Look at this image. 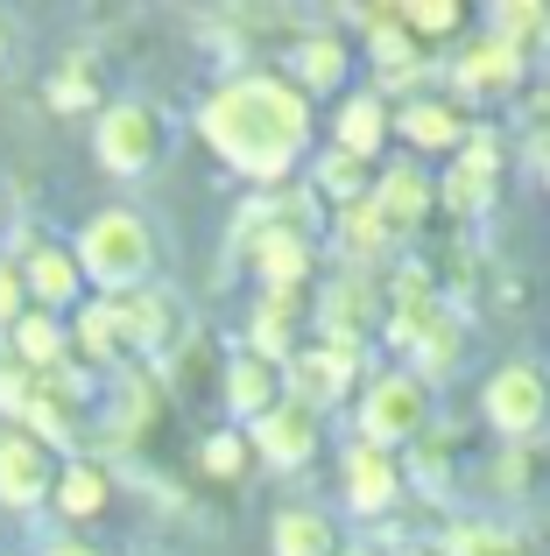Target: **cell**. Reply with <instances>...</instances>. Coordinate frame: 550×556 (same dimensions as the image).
Returning <instances> with one entry per match:
<instances>
[{
  "label": "cell",
  "mask_w": 550,
  "mask_h": 556,
  "mask_svg": "<svg viewBox=\"0 0 550 556\" xmlns=\"http://www.w3.org/2000/svg\"><path fill=\"white\" fill-rule=\"evenodd\" d=\"M466 353H473V317H459L452 303H445V317L410 345V353H402V367L424 380V388H438V380H452L459 367H466Z\"/></svg>",
  "instance_id": "27"
},
{
  "label": "cell",
  "mask_w": 550,
  "mask_h": 556,
  "mask_svg": "<svg viewBox=\"0 0 550 556\" xmlns=\"http://www.w3.org/2000/svg\"><path fill=\"white\" fill-rule=\"evenodd\" d=\"M71 359L85 374H135V345H127V317H121V296H85L71 311Z\"/></svg>",
  "instance_id": "18"
},
{
  "label": "cell",
  "mask_w": 550,
  "mask_h": 556,
  "mask_svg": "<svg viewBox=\"0 0 550 556\" xmlns=\"http://www.w3.org/2000/svg\"><path fill=\"white\" fill-rule=\"evenodd\" d=\"M198 141L254 190H283L317 155V99H303L297 78H283L268 64L226 71L198 99Z\"/></svg>",
  "instance_id": "1"
},
{
  "label": "cell",
  "mask_w": 550,
  "mask_h": 556,
  "mask_svg": "<svg viewBox=\"0 0 550 556\" xmlns=\"http://www.w3.org/2000/svg\"><path fill=\"white\" fill-rule=\"evenodd\" d=\"M501 169H509L501 127L495 121H473L466 149H459L452 163H445V177H438V212L459 218V226H480V218L501 204Z\"/></svg>",
  "instance_id": "5"
},
{
  "label": "cell",
  "mask_w": 550,
  "mask_h": 556,
  "mask_svg": "<svg viewBox=\"0 0 550 556\" xmlns=\"http://www.w3.org/2000/svg\"><path fill=\"white\" fill-rule=\"evenodd\" d=\"M283 367L262 353H248V345H234L226 353V367H220V402H226V416H234V430H248V422H262L275 402H283Z\"/></svg>",
  "instance_id": "22"
},
{
  "label": "cell",
  "mask_w": 550,
  "mask_h": 556,
  "mask_svg": "<svg viewBox=\"0 0 550 556\" xmlns=\"http://www.w3.org/2000/svg\"><path fill=\"white\" fill-rule=\"evenodd\" d=\"M198 472L205 479H220V486H240V479L254 472V444H248V430H205L198 437Z\"/></svg>",
  "instance_id": "32"
},
{
  "label": "cell",
  "mask_w": 550,
  "mask_h": 556,
  "mask_svg": "<svg viewBox=\"0 0 550 556\" xmlns=\"http://www.w3.org/2000/svg\"><path fill=\"white\" fill-rule=\"evenodd\" d=\"M283 388H289V402L317 408V416L332 422V408L360 402V388H367V353H353V345H325V339H311V345H303V353L283 367Z\"/></svg>",
  "instance_id": "10"
},
{
  "label": "cell",
  "mask_w": 550,
  "mask_h": 556,
  "mask_svg": "<svg viewBox=\"0 0 550 556\" xmlns=\"http://www.w3.org/2000/svg\"><path fill=\"white\" fill-rule=\"evenodd\" d=\"M22 282H28V303L50 317H71L85 296H92V282H85L78 254H71V240H36L22 254Z\"/></svg>",
  "instance_id": "20"
},
{
  "label": "cell",
  "mask_w": 550,
  "mask_h": 556,
  "mask_svg": "<svg viewBox=\"0 0 550 556\" xmlns=\"http://www.w3.org/2000/svg\"><path fill=\"white\" fill-rule=\"evenodd\" d=\"M537 177H543V190H550V149H537Z\"/></svg>",
  "instance_id": "41"
},
{
  "label": "cell",
  "mask_w": 550,
  "mask_h": 556,
  "mask_svg": "<svg viewBox=\"0 0 550 556\" xmlns=\"http://www.w3.org/2000/svg\"><path fill=\"white\" fill-rule=\"evenodd\" d=\"M0 240H8V198H0Z\"/></svg>",
  "instance_id": "43"
},
{
  "label": "cell",
  "mask_w": 550,
  "mask_h": 556,
  "mask_svg": "<svg viewBox=\"0 0 550 556\" xmlns=\"http://www.w3.org/2000/svg\"><path fill=\"white\" fill-rule=\"evenodd\" d=\"M8 345L28 359L36 374H57V367H71V317H50V311H28L22 325L8 331Z\"/></svg>",
  "instance_id": "31"
},
{
  "label": "cell",
  "mask_w": 550,
  "mask_h": 556,
  "mask_svg": "<svg viewBox=\"0 0 550 556\" xmlns=\"http://www.w3.org/2000/svg\"><path fill=\"white\" fill-rule=\"evenodd\" d=\"M248 353L275 359V367H289V359L311 345V289H262L248 311Z\"/></svg>",
  "instance_id": "19"
},
{
  "label": "cell",
  "mask_w": 550,
  "mask_h": 556,
  "mask_svg": "<svg viewBox=\"0 0 550 556\" xmlns=\"http://www.w3.org/2000/svg\"><path fill=\"white\" fill-rule=\"evenodd\" d=\"M459 458H466V437L452 422H430L410 451H402V479H410V501L445 507L459 493Z\"/></svg>",
  "instance_id": "21"
},
{
  "label": "cell",
  "mask_w": 550,
  "mask_h": 556,
  "mask_svg": "<svg viewBox=\"0 0 550 556\" xmlns=\"http://www.w3.org/2000/svg\"><path fill=\"white\" fill-rule=\"evenodd\" d=\"M438 422V388H424L410 367H388V374H367V388H360V402H353V430H360V444H374V451H410L416 437Z\"/></svg>",
  "instance_id": "3"
},
{
  "label": "cell",
  "mask_w": 550,
  "mask_h": 556,
  "mask_svg": "<svg viewBox=\"0 0 550 556\" xmlns=\"http://www.w3.org/2000/svg\"><path fill=\"white\" fill-rule=\"evenodd\" d=\"M346 535L325 507H275L268 515V556H339Z\"/></svg>",
  "instance_id": "29"
},
{
  "label": "cell",
  "mask_w": 550,
  "mask_h": 556,
  "mask_svg": "<svg viewBox=\"0 0 550 556\" xmlns=\"http://www.w3.org/2000/svg\"><path fill=\"white\" fill-rule=\"evenodd\" d=\"M170 135H177V127H170V113L155 106V99H141V92L107 99V113L92 121V163L107 169V177L135 184L170 155Z\"/></svg>",
  "instance_id": "4"
},
{
  "label": "cell",
  "mask_w": 550,
  "mask_h": 556,
  "mask_svg": "<svg viewBox=\"0 0 550 556\" xmlns=\"http://www.w3.org/2000/svg\"><path fill=\"white\" fill-rule=\"evenodd\" d=\"M543 444H501V458L487 465V486H495V501H529L543 479Z\"/></svg>",
  "instance_id": "33"
},
{
  "label": "cell",
  "mask_w": 550,
  "mask_h": 556,
  "mask_svg": "<svg viewBox=\"0 0 550 556\" xmlns=\"http://www.w3.org/2000/svg\"><path fill=\"white\" fill-rule=\"evenodd\" d=\"M445 556H543V543L509 515H452L438 529Z\"/></svg>",
  "instance_id": "25"
},
{
  "label": "cell",
  "mask_w": 550,
  "mask_h": 556,
  "mask_svg": "<svg viewBox=\"0 0 550 556\" xmlns=\"http://www.w3.org/2000/svg\"><path fill=\"white\" fill-rule=\"evenodd\" d=\"M487 36L529 56V50H537V42L550 36V8H537V0H509V8H487Z\"/></svg>",
  "instance_id": "35"
},
{
  "label": "cell",
  "mask_w": 550,
  "mask_h": 556,
  "mask_svg": "<svg viewBox=\"0 0 550 556\" xmlns=\"http://www.w3.org/2000/svg\"><path fill=\"white\" fill-rule=\"evenodd\" d=\"M71 254H78L92 296H135V289L163 282V240H155V226L141 212H127V204H107V212L85 218V226L71 232Z\"/></svg>",
  "instance_id": "2"
},
{
  "label": "cell",
  "mask_w": 550,
  "mask_h": 556,
  "mask_svg": "<svg viewBox=\"0 0 550 556\" xmlns=\"http://www.w3.org/2000/svg\"><path fill=\"white\" fill-rule=\"evenodd\" d=\"M353 71H360L353 42L332 36V28H317V36H297V50H289L283 78H297L303 99H332V92H353Z\"/></svg>",
  "instance_id": "23"
},
{
  "label": "cell",
  "mask_w": 550,
  "mask_h": 556,
  "mask_svg": "<svg viewBox=\"0 0 550 556\" xmlns=\"http://www.w3.org/2000/svg\"><path fill=\"white\" fill-rule=\"evenodd\" d=\"M50 106L57 113H107V56L99 50H71L64 64L50 71Z\"/></svg>",
  "instance_id": "30"
},
{
  "label": "cell",
  "mask_w": 550,
  "mask_h": 556,
  "mask_svg": "<svg viewBox=\"0 0 550 556\" xmlns=\"http://www.w3.org/2000/svg\"><path fill=\"white\" fill-rule=\"evenodd\" d=\"M28 311H36V303H28V282H22V261H8V254H0V339H8V331L22 325Z\"/></svg>",
  "instance_id": "37"
},
{
  "label": "cell",
  "mask_w": 550,
  "mask_h": 556,
  "mask_svg": "<svg viewBox=\"0 0 550 556\" xmlns=\"http://www.w3.org/2000/svg\"><path fill=\"white\" fill-rule=\"evenodd\" d=\"M339 501L346 515H360L374 529V521H396L402 507H410V479H402V458L396 451H374V444H346L339 451Z\"/></svg>",
  "instance_id": "11"
},
{
  "label": "cell",
  "mask_w": 550,
  "mask_h": 556,
  "mask_svg": "<svg viewBox=\"0 0 550 556\" xmlns=\"http://www.w3.org/2000/svg\"><path fill=\"white\" fill-rule=\"evenodd\" d=\"M0 64H8V14H0Z\"/></svg>",
  "instance_id": "42"
},
{
  "label": "cell",
  "mask_w": 550,
  "mask_h": 556,
  "mask_svg": "<svg viewBox=\"0 0 550 556\" xmlns=\"http://www.w3.org/2000/svg\"><path fill=\"white\" fill-rule=\"evenodd\" d=\"M374 177H382V163H360V155H346V149H317L311 163H303V184L317 190L325 212H353V204H367Z\"/></svg>",
  "instance_id": "26"
},
{
  "label": "cell",
  "mask_w": 550,
  "mask_h": 556,
  "mask_svg": "<svg viewBox=\"0 0 550 556\" xmlns=\"http://www.w3.org/2000/svg\"><path fill=\"white\" fill-rule=\"evenodd\" d=\"M374 218H382V232L396 247H410L416 232L438 218V177H430V163H382V177H374Z\"/></svg>",
  "instance_id": "14"
},
{
  "label": "cell",
  "mask_w": 550,
  "mask_h": 556,
  "mask_svg": "<svg viewBox=\"0 0 550 556\" xmlns=\"http://www.w3.org/2000/svg\"><path fill=\"white\" fill-rule=\"evenodd\" d=\"M402 28H410L416 42H466V0H402Z\"/></svg>",
  "instance_id": "34"
},
{
  "label": "cell",
  "mask_w": 550,
  "mask_h": 556,
  "mask_svg": "<svg viewBox=\"0 0 550 556\" xmlns=\"http://www.w3.org/2000/svg\"><path fill=\"white\" fill-rule=\"evenodd\" d=\"M50 507H57L64 521H99V515L113 507V465H99L92 451H85V458H64V465H57Z\"/></svg>",
  "instance_id": "28"
},
{
  "label": "cell",
  "mask_w": 550,
  "mask_h": 556,
  "mask_svg": "<svg viewBox=\"0 0 550 556\" xmlns=\"http://www.w3.org/2000/svg\"><path fill=\"white\" fill-rule=\"evenodd\" d=\"M438 317H445L438 268H430V261H396V268L382 275V345L410 353Z\"/></svg>",
  "instance_id": "12"
},
{
  "label": "cell",
  "mask_w": 550,
  "mask_h": 556,
  "mask_svg": "<svg viewBox=\"0 0 550 556\" xmlns=\"http://www.w3.org/2000/svg\"><path fill=\"white\" fill-rule=\"evenodd\" d=\"M42 556H99V549H92V543H71V535H57V543L42 549Z\"/></svg>",
  "instance_id": "38"
},
{
  "label": "cell",
  "mask_w": 550,
  "mask_h": 556,
  "mask_svg": "<svg viewBox=\"0 0 550 556\" xmlns=\"http://www.w3.org/2000/svg\"><path fill=\"white\" fill-rule=\"evenodd\" d=\"M515 92H529V56L523 50H509L495 36H466L452 50V99L466 113L495 106V99H515Z\"/></svg>",
  "instance_id": "13"
},
{
  "label": "cell",
  "mask_w": 550,
  "mask_h": 556,
  "mask_svg": "<svg viewBox=\"0 0 550 556\" xmlns=\"http://www.w3.org/2000/svg\"><path fill=\"white\" fill-rule=\"evenodd\" d=\"M248 444H254V465H268V472H311L317 451H325V416L283 394L262 422H248Z\"/></svg>",
  "instance_id": "15"
},
{
  "label": "cell",
  "mask_w": 550,
  "mask_h": 556,
  "mask_svg": "<svg viewBox=\"0 0 550 556\" xmlns=\"http://www.w3.org/2000/svg\"><path fill=\"white\" fill-rule=\"evenodd\" d=\"M396 556H445L438 543H410V549H396Z\"/></svg>",
  "instance_id": "39"
},
{
  "label": "cell",
  "mask_w": 550,
  "mask_h": 556,
  "mask_svg": "<svg viewBox=\"0 0 550 556\" xmlns=\"http://www.w3.org/2000/svg\"><path fill=\"white\" fill-rule=\"evenodd\" d=\"M353 22L367 28V71H374V92H388L402 106V99H416L430 78H438V56L424 50V42L402 28V8H353Z\"/></svg>",
  "instance_id": "8"
},
{
  "label": "cell",
  "mask_w": 550,
  "mask_h": 556,
  "mask_svg": "<svg viewBox=\"0 0 550 556\" xmlns=\"http://www.w3.org/2000/svg\"><path fill=\"white\" fill-rule=\"evenodd\" d=\"M36 367H28L22 353H14L8 339H0V422H22V408H28V394H36Z\"/></svg>",
  "instance_id": "36"
},
{
  "label": "cell",
  "mask_w": 550,
  "mask_h": 556,
  "mask_svg": "<svg viewBox=\"0 0 550 556\" xmlns=\"http://www.w3.org/2000/svg\"><path fill=\"white\" fill-rule=\"evenodd\" d=\"M388 135H396V99L388 92H346L332 106V149L360 155V163H382Z\"/></svg>",
  "instance_id": "24"
},
{
  "label": "cell",
  "mask_w": 550,
  "mask_h": 556,
  "mask_svg": "<svg viewBox=\"0 0 550 556\" xmlns=\"http://www.w3.org/2000/svg\"><path fill=\"white\" fill-rule=\"evenodd\" d=\"M339 556H382V549H374V543H346Z\"/></svg>",
  "instance_id": "40"
},
{
  "label": "cell",
  "mask_w": 550,
  "mask_h": 556,
  "mask_svg": "<svg viewBox=\"0 0 550 556\" xmlns=\"http://www.w3.org/2000/svg\"><path fill=\"white\" fill-rule=\"evenodd\" d=\"M466 135H473V113L459 106L452 92H416V99L396 106V141L410 149V163H430V155L452 163V155L466 149Z\"/></svg>",
  "instance_id": "17"
},
{
  "label": "cell",
  "mask_w": 550,
  "mask_h": 556,
  "mask_svg": "<svg viewBox=\"0 0 550 556\" xmlns=\"http://www.w3.org/2000/svg\"><path fill=\"white\" fill-rule=\"evenodd\" d=\"M311 339L367 353L382 339V275H346L339 268L325 289H311Z\"/></svg>",
  "instance_id": "9"
},
{
  "label": "cell",
  "mask_w": 550,
  "mask_h": 556,
  "mask_svg": "<svg viewBox=\"0 0 550 556\" xmlns=\"http://www.w3.org/2000/svg\"><path fill=\"white\" fill-rule=\"evenodd\" d=\"M121 317H127V345H135V367H170L198 345V317L184 303V289L170 282H149L135 296H121Z\"/></svg>",
  "instance_id": "7"
},
{
  "label": "cell",
  "mask_w": 550,
  "mask_h": 556,
  "mask_svg": "<svg viewBox=\"0 0 550 556\" xmlns=\"http://www.w3.org/2000/svg\"><path fill=\"white\" fill-rule=\"evenodd\" d=\"M57 451L42 437H28L22 422H0V507L8 515H36L57 493Z\"/></svg>",
  "instance_id": "16"
},
{
  "label": "cell",
  "mask_w": 550,
  "mask_h": 556,
  "mask_svg": "<svg viewBox=\"0 0 550 556\" xmlns=\"http://www.w3.org/2000/svg\"><path fill=\"white\" fill-rule=\"evenodd\" d=\"M480 416L501 444H543L550 422V374L537 359H501L495 374L480 380Z\"/></svg>",
  "instance_id": "6"
}]
</instances>
